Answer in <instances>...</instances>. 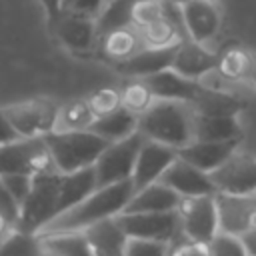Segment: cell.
I'll list each match as a JSON object with an SVG mask.
<instances>
[{"label":"cell","instance_id":"obj_1","mask_svg":"<svg viewBox=\"0 0 256 256\" xmlns=\"http://www.w3.org/2000/svg\"><path fill=\"white\" fill-rule=\"evenodd\" d=\"M132 194H134L132 180H122L116 184L100 186L94 192H90L84 200H80L72 208L58 214L52 222H48L38 232V236L56 234V232H84L92 224L118 216L126 208Z\"/></svg>","mask_w":256,"mask_h":256},{"label":"cell","instance_id":"obj_2","mask_svg":"<svg viewBox=\"0 0 256 256\" xmlns=\"http://www.w3.org/2000/svg\"><path fill=\"white\" fill-rule=\"evenodd\" d=\"M138 132L148 140L180 150L196 140V112L188 102L156 98L138 116Z\"/></svg>","mask_w":256,"mask_h":256},{"label":"cell","instance_id":"obj_3","mask_svg":"<svg viewBox=\"0 0 256 256\" xmlns=\"http://www.w3.org/2000/svg\"><path fill=\"white\" fill-rule=\"evenodd\" d=\"M44 140L50 148L54 168L62 174H70L94 166L102 150L108 146V142L90 128L54 130L48 136H44Z\"/></svg>","mask_w":256,"mask_h":256},{"label":"cell","instance_id":"obj_4","mask_svg":"<svg viewBox=\"0 0 256 256\" xmlns=\"http://www.w3.org/2000/svg\"><path fill=\"white\" fill-rule=\"evenodd\" d=\"M60 178L62 172L52 170L34 176L32 190L26 196L16 228L38 234L48 222L60 214Z\"/></svg>","mask_w":256,"mask_h":256},{"label":"cell","instance_id":"obj_5","mask_svg":"<svg viewBox=\"0 0 256 256\" xmlns=\"http://www.w3.org/2000/svg\"><path fill=\"white\" fill-rule=\"evenodd\" d=\"M52 170L56 168L44 138H18L0 146V174L38 176Z\"/></svg>","mask_w":256,"mask_h":256},{"label":"cell","instance_id":"obj_6","mask_svg":"<svg viewBox=\"0 0 256 256\" xmlns=\"http://www.w3.org/2000/svg\"><path fill=\"white\" fill-rule=\"evenodd\" d=\"M20 138H44L56 130L60 104L52 98H30L4 106Z\"/></svg>","mask_w":256,"mask_h":256},{"label":"cell","instance_id":"obj_7","mask_svg":"<svg viewBox=\"0 0 256 256\" xmlns=\"http://www.w3.org/2000/svg\"><path fill=\"white\" fill-rule=\"evenodd\" d=\"M142 142H144V136L140 132H134L132 136L116 142H108V146L102 150V154L94 164L98 188L132 178L136 156Z\"/></svg>","mask_w":256,"mask_h":256},{"label":"cell","instance_id":"obj_8","mask_svg":"<svg viewBox=\"0 0 256 256\" xmlns=\"http://www.w3.org/2000/svg\"><path fill=\"white\" fill-rule=\"evenodd\" d=\"M120 228L128 238L158 240L172 244L180 238L178 210L168 212H120L116 216Z\"/></svg>","mask_w":256,"mask_h":256},{"label":"cell","instance_id":"obj_9","mask_svg":"<svg viewBox=\"0 0 256 256\" xmlns=\"http://www.w3.org/2000/svg\"><path fill=\"white\" fill-rule=\"evenodd\" d=\"M178 216H180V236L188 240L208 244L220 232L216 194L182 198L178 206Z\"/></svg>","mask_w":256,"mask_h":256},{"label":"cell","instance_id":"obj_10","mask_svg":"<svg viewBox=\"0 0 256 256\" xmlns=\"http://www.w3.org/2000/svg\"><path fill=\"white\" fill-rule=\"evenodd\" d=\"M52 36L70 52L86 54L92 52L100 40L98 32V18L64 8L58 20L50 26Z\"/></svg>","mask_w":256,"mask_h":256},{"label":"cell","instance_id":"obj_11","mask_svg":"<svg viewBox=\"0 0 256 256\" xmlns=\"http://www.w3.org/2000/svg\"><path fill=\"white\" fill-rule=\"evenodd\" d=\"M218 192L256 194V156L236 150L222 166L210 172Z\"/></svg>","mask_w":256,"mask_h":256},{"label":"cell","instance_id":"obj_12","mask_svg":"<svg viewBox=\"0 0 256 256\" xmlns=\"http://www.w3.org/2000/svg\"><path fill=\"white\" fill-rule=\"evenodd\" d=\"M160 182L166 184L168 188H172L182 198L208 196V194H216L218 192L212 176L208 172L200 170L198 166L190 164L182 156H176V160L160 176Z\"/></svg>","mask_w":256,"mask_h":256},{"label":"cell","instance_id":"obj_13","mask_svg":"<svg viewBox=\"0 0 256 256\" xmlns=\"http://www.w3.org/2000/svg\"><path fill=\"white\" fill-rule=\"evenodd\" d=\"M176 156H178L176 148L144 138V142L138 150V156H136L132 178H130L134 192L152 182H158L160 176L166 172V168L176 160Z\"/></svg>","mask_w":256,"mask_h":256},{"label":"cell","instance_id":"obj_14","mask_svg":"<svg viewBox=\"0 0 256 256\" xmlns=\"http://www.w3.org/2000/svg\"><path fill=\"white\" fill-rule=\"evenodd\" d=\"M216 210H218L220 232H230V234L240 236L254 224L256 196L216 192Z\"/></svg>","mask_w":256,"mask_h":256},{"label":"cell","instance_id":"obj_15","mask_svg":"<svg viewBox=\"0 0 256 256\" xmlns=\"http://www.w3.org/2000/svg\"><path fill=\"white\" fill-rule=\"evenodd\" d=\"M182 26L190 40L206 44L216 38L222 26V16L216 2L210 0H190L182 6Z\"/></svg>","mask_w":256,"mask_h":256},{"label":"cell","instance_id":"obj_16","mask_svg":"<svg viewBox=\"0 0 256 256\" xmlns=\"http://www.w3.org/2000/svg\"><path fill=\"white\" fill-rule=\"evenodd\" d=\"M218 66V52L206 48V44L196 42V40H182L176 48V54L172 58L170 68L176 70L178 74L192 78V80H202L210 72H214Z\"/></svg>","mask_w":256,"mask_h":256},{"label":"cell","instance_id":"obj_17","mask_svg":"<svg viewBox=\"0 0 256 256\" xmlns=\"http://www.w3.org/2000/svg\"><path fill=\"white\" fill-rule=\"evenodd\" d=\"M242 138H230V140H194L188 146L178 150V156L188 160L190 164L198 166L204 172H214L218 166H222L236 150H240Z\"/></svg>","mask_w":256,"mask_h":256},{"label":"cell","instance_id":"obj_18","mask_svg":"<svg viewBox=\"0 0 256 256\" xmlns=\"http://www.w3.org/2000/svg\"><path fill=\"white\" fill-rule=\"evenodd\" d=\"M144 80H146V84L150 86L152 94L158 100H178V102L192 104L196 100L200 88H202L200 80L186 78V76L178 74L172 68L160 70V72H156V74H152Z\"/></svg>","mask_w":256,"mask_h":256},{"label":"cell","instance_id":"obj_19","mask_svg":"<svg viewBox=\"0 0 256 256\" xmlns=\"http://www.w3.org/2000/svg\"><path fill=\"white\" fill-rule=\"evenodd\" d=\"M178 44L166 46V48H146L144 46L134 56H130V58H126L122 62H116L114 66H116V70L122 76H128V78H148V76H152V74H156L160 70L170 68Z\"/></svg>","mask_w":256,"mask_h":256},{"label":"cell","instance_id":"obj_20","mask_svg":"<svg viewBox=\"0 0 256 256\" xmlns=\"http://www.w3.org/2000/svg\"><path fill=\"white\" fill-rule=\"evenodd\" d=\"M84 236L90 244L92 256H124L128 236L120 228L116 216L106 218L98 224H92L84 230Z\"/></svg>","mask_w":256,"mask_h":256},{"label":"cell","instance_id":"obj_21","mask_svg":"<svg viewBox=\"0 0 256 256\" xmlns=\"http://www.w3.org/2000/svg\"><path fill=\"white\" fill-rule=\"evenodd\" d=\"M180 202L182 196L158 180L136 190L122 212H168L178 210Z\"/></svg>","mask_w":256,"mask_h":256},{"label":"cell","instance_id":"obj_22","mask_svg":"<svg viewBox=\"0 0 256 256\" xmlns=\"http://www.w3.org/2000/svg\"><path fill=\"white\" fill-rule=\"evenodd\" d=\"M190 106L196 114L204 116H240L246 104L242 98L232 94V90H220L202 84L196 100Z\"/></svg>","mask_w":256,"mask_h":256},{"label":"cell","instance_id":"obj_23","mask_svg":"<svg viewBox=\"0 0 256 256\" xmlns=\"http://www.w3.org/2000/svg\"><path fill=\"white\" fill-rule=\"evenodd\" d=\"M140 48H144V44L136 26H120L100 36V52L114 64L134 56Z\"/></svg>","mask_w":256,"mask_h":256},{"label":"cell","instance_id":"obj_24","mask_svg":"<svg viewBox=\"0 0 256 256\" xmlns=\"http://www.w3.org/2000/svg\"><path fill=\"white\" fill-rule=\"evenodd\" d=\"M90 130H94L106 142H116V140L128 138L134 132H138V114H134L128 108L120 106L110 114L98 116L92 122Z\"/></svg>","mask_w":256,"mask_h":256},{"label":"cell","instance_id":"obj_25","mask_svg":"<svg viewBox=\"0 0 256 256\" xmlns=\"http://www.w3.org/2000/svg\"><path fill=\"white\" fill-rule=\"evenodd\" d=\"M176 8H180V6L168 4V14L164 18H158V20L138 28L142 44L146 48H166V46H174L184 40L180 34V24H176V20H174Z\"/></svg>","mask_w":256,"mask_h":256},{"label":"cell","instance_id":"obj_26","mask_svg":"<svg viewBox=\"0 0 256 256\" xmlns=\"http://www.w3.org/2000/svg\"><path fill=\"white\" fill-rule=\"evenodd\" d=\"M42 256H92L84 232L40 234Z\"/></svg>","mask_w":256,"mask_h":256},{"label":"cell","instance_id":"obj_27","mask_svg":"<svg viewBox=\"0 0 256 256\" xmlns=\"http://www.w3.org/2000/svg\"><path fill=\"white\" fill-rule=\"evenodd\" d=\"M242 138L238 116H204L196 114V140H230Z\"/></svg>","mask_w":256,"mask_h":256},{"label":"cell","instance_id":"obj_28","mask_svg":"<svg viewBox=\"0 0 256 256\" xmlns=\"http://www.w3.org/2000/svg\"><path fill=\"white\" fill-rule=\"evenodd\" d=\"M250 64H252V50L232 44L222 52H218L216 72L228 82H242V80H248Z\"/></svg>","mask_w":256,"mask_h":256},{"label":"cell","instance_id":"obj_29","mask_svg":"<svg viewBox=\"0 0 256 256\" xmlns=\"http://www.w3.org/2000/svg\"><path fill=\"white\" fill-rule=\"evenodd\" d=\"M96 120V114L92 112L88 98H76L66 104H60L56 130H86Z\"/></svg>","mask_w":256,"mask_h":256},{"label":"cell","instance_id":"obj_30","mask_svg":"<svg viewBox=\"0 0 256 256\" xmlns=\"http://www.w3.org/2000/svg\"><path fill=\"white\" fill-rule=\"evenodd\" d=\"M0 256H42L40 236L12 228L0 244Z\"/></svg>","mask_w":256,"mask_h":256},{"label":"cell","instance_id":"obj_31","mask_svg":"<svg viewBox=\"0 0 256 256\" xmlns=\"http://www.w3.org/2000/svg\"><path fill=\"white\" fill-rule=\"evenodd\" d=\"M120 96H122V106L138 116L146 112L156 100L144 78H130V82H126L120 88Z\"/></svg>","mask_w":256,"mask_h":256},{"label":"cell","instance_id":"obj_32","mask_svg":"<svg viewBox=\"0 0 256 256\" xmlns=\"http://www.w3.org/2000/svg\"><path fill=\"white\" fill-rule=\"evenodd\" d=\"M208 252L210 256H248L240 236L230 232H218L208 242Z\"/></svg>","mask_w":256,"mask_h":256},{"label":"cell","instance_id":"obj_33","mask_svg":"<svg viewBox=\"0 0 256 256\" xmlns=\"http://www.w3.org/2000/svg\"><path fill=\"white\" fill-rule=\"evenodd\" d=\"M88 104L98 118V116L110 114L116 108H120L122 96H120V90H116V88H98L88 96Z\"/></svg>","mask_w":256,"mask_h":256},{"label":"cell","instance_id":"obj_34","mask_svg":"<svg viewBox=\"0 0 256 256\" xmlns=\"http://www.w3.org/2000/svg\"><path fill=\"white\" fill-rule=\"evenodd\" d=\"M168 252H170V244L168 242L128 238L124 256H168Z\"/></svg>","mask_w":256,"mask_h":256},{"label":"cell","instance_id":"obj_35","mask_svg":"<svg viewBox=\"0 0 256 256\" xmlns=\"http://www.w3.org/2000/svg\"><path fill=\"white\" fill-rule=\"evenodd\" d=\"M0 180L4 182V186L8 188V192L20 202V206L24 204L26 196L32 190V180L34 176L28 174H0Z\"/></svg>","mask_w":256,"mask_h":256},{"label":"cell","instance_id":"obj_36","mask_svg":"<svg viewBox=\"0 0 256 256\" xmlns=\"http://www.w3.org/2000/svg\"><path fill=\"white\" fill-rule=\"evenodd\" d=\"M168 256H210V252H208V244H200L180 236L170 244Z\"/></svg>","mask_w":256,"mask_h":256},{"label":"cell","instance_id":"obj_37","mask_svg":"<svg viewBox=\"0 0 256 256\" xmlns=\"http://www.w3.org/2000/svg\"><path fill=\"white\" fill-rule=\"evenodd\" d=\"M20 210H22V206H20V202L8 192V188L4 186V182L0 180V214L16 228V224H18V218H20Z\"/></svg>","mask_w":256,"mask_h":256},{"label":"cell","instance_id":"obj_38","mask_svg":"<svg viewBox=\"0 0 256 256\" xmlns=\"http://www.w3.org/2000/svg\"><path fill=\"white\" fill-rule=\"evenodd\" d=\"M18 138H20V134H18L16 128L12 126V122H10L8 114H6V110L0 108V146H2V144H8V142H14V140H18Z\"/></svg>","mask_w":256,"mask_h":256},{"label":"cell","instance_id":"obj_39","mask_svg":"<svg viewBox=\"0 0 256 256\" xmlns=\"http://www.w3.org/2000/svg\"><path fill=\"white\" fill-rule=\"evenodd\" d=\"M38 2L42 4L44 12H46V22H48V28H50L58 20V16L62 14L64 4H62V0H38Z\"/></svg>","mask_w":256,"mask_h":256},{"label":"cell","instance_id":"obj_40","mask_svg":"<svg viewBox=\"0 0 256 256\" xmlns=\"http://www.w3.org/2000/svg\"><path fill=\"white\" fill-rule=\"evenodd\" d=\"M240 240L246 248V254L248 256H256V224H252L246 232L240 234Z\"/></svg>","mask_w":256,"mask_h":256},{"label":"cell","instance_id":"obj_41","mask_svg":"<svg viewBox=\"0 0 256 256\" xmlns=\"http://www.w3.org/2000/svg\"><path fill=\"white\" fill-rule=\"evenodd\" d=\"M246 82H250V86L256 88V52H252V64H250V72H248Z\"/></svg>","mask_w":256,"mask_h":256},{"label":"cell","instance_id":"obj_42","mask_svg":"<svg viewBox=\"0 0 256 256\" xmlns=\"http://www.w3.org/2000/svg\"><path fill=\"white\" fill-rule=\"evenodd\" d=\"M164 2H166V4H172V6H180V8H182V6H184L186 2H190V0H164Z\"/></svg>","mask_w":256,"mask_h":256},{"label":"cell","instance_id":"obj_43","mask_svg":"<svg viewBox=\"0 0 256 256\" xmlns=\"http://www.w3.org/2000/svg\"><path fill=\"white\" fill-rule=\"evenodd\" d=\"M108 2H112V0H104V4H108Z\"/></svg>","mask_w":256,"mask_h":256},{"label":"cell","instance_id":"obj_44","mask_svg":"<svg viewBox=\"0 0 256 256\" xmlns=\"http://www.w3.org/2000/svg\"><path fill=\"white\" fill-rule=\"evenodd\" d=\"M210 2H216V0H210Z\"/></svg>","mask_w":256,"mask_h":256},{"label":"cell","instance_id":"obj_45","mask_svg":"<svg viewBox=\"0 0 256 256\" xmlns=\"http://www.w3.org/2000/svg\"><path fill=\"white\" fill-rule=\"evenodd\" d=\"M254 196H256V194H254Z\"/></svg>","mask_w":256,"mask_h":256}]
</instances>
